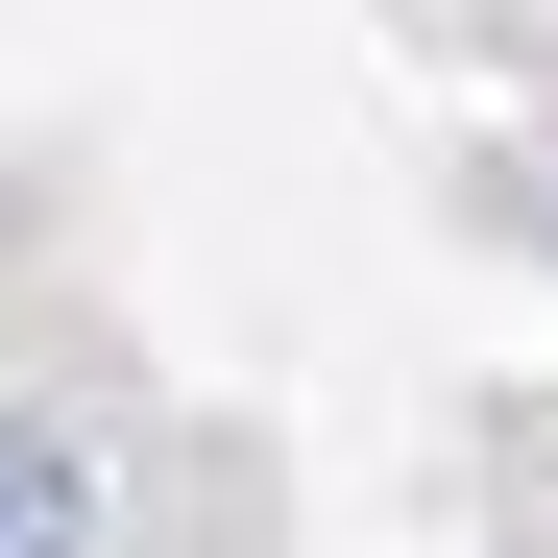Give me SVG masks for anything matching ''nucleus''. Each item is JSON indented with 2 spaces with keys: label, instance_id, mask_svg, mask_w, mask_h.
I'll return each mask as SVG.
<instances>
[{
  "label": "nucleus",
  "instance_id": "nucleus-1",
  "mask_svg": "<svg viewBox=\"0 0 558 558\" xmlns=\"http://www.w3.org/2000/svg\"><path fill=\"white\" fill-rule=\"evenodd\" d=\"M0 558H98V486H73V437H0Z\"/></svg>",
  "mask_w": 558,
  "mask_h": 558
}]
</instances>
